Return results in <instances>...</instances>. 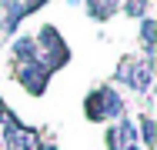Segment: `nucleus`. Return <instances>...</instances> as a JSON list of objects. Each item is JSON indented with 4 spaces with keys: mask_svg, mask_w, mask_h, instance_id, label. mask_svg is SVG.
I'll return each instance as SVG.
<instances>
[{
    "mask_svg": "<svg viewBox=\"0 0 157 150\" xmlns=\"http://www.w3.org/2000/svg\"><path fill=\"white\" fill-rule=\"evenodd\" d=\"M144 137H147V144H154V127L151 123H144Z\"/></svg>",
    "mask_w": 157,
    "mask_h": 150,
    "instance_id": "7ed1b4c3",
    "label": "nucleus"
},
{
    "mask_svg": "<svg viewBox=\"0 0 157 150\" xmlns=\"http://www.w3.org/2000/svg\"><path fill=\"white\" fill-rule=\"evenodd\" d=\"M0 117H3V137H7V150H37V133L33 130H24L13 114L0 103Z\"/></svg>",
    "mask_w": 157,
    "mask_h": 150,
    "instance_id": "f257e3e1",
    "label": "nucleus"
},
{
    "mask_svg": "<svg viewBox=\"0 0 157 150\" xmlns=\"http://www.w3.org/2000/svg\"><path fill=\"white\" fill-rule=\"evenodd\" d=\"M87 110H90V117H100V114L104 117H117L121 114V100H117L114 90H97L94 97H90V107Z\"/></svg>",
    "mask_w": 157,
    "mask_h": 150,
    "instance_id": "f03ea898",
    "label": "nucleus"
}]
</instances>
